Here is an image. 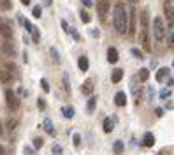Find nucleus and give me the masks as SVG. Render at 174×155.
<instances>
[{"label":"nucleus","mask_w":174,"mask_h":155,"mask_svg":"<svg viewBox=\"0 0 174 155\" xmlns=\"http://www.w3.org/2000/svg\"><path fill=\"white\" fill-rule=\"evenodd\" d=\"M114 28L120 35H125L128 32V12L123 4H116L114 7Z\"/></svg>","instance_id":"obj_1"},{"label":"nucleus","mask_w":174,"mask_h":155,"mask_svg":"<svg viewBox=\"0 0 174 155\" xmlns=\"http://www.w3.org/2000/svg\"><path fill=\"white\" fill-rule=\"evenodd\" d=\"M153 34H155V39L157 41H160L165 35V25H164V19L160 16H155L153 18Z\"/></svg>","instance_id":"obj_2"},{"label":"nucleus","mask_w":174,"mask_h":155,"mask_svg":"<svg viewBox=\"0 0 174 155\" xmlns=\"http://www.w3.org/2000/svg\"><path fill=\"white\" fill-rule=\"evenodd\" d=\"M164 14H165V19L171 27H174V4L171 0H165L164 2Z\"/></svg>","instance_id":"obj_3"},{"label":"nucleus","mask_w":174,"mask_h":155,"mask_svg":"<svg viewBox=\"0 0 174 155\" xmlns=\"http://www.w3.org/2000/svg\"><path fill=\"white\" fill-rule=\"evenodd\" d=\"M5 102H7V106L11 109H18L19 107V99L16 97V94L11 90V88H7V90H5Z\"/></svg>","instance_id":"obj_4"},{"label":"nucleus","mask_w":174,"mask_h":155,"mask_svg":"<svg viewBox=\"0 0 174 155\" xmlns=\"http://www.w3.org/2000/svg\"><path fill=\"white\" fill-rule=\"evenodd\" d=\"M0 34H2L5 39H11L12 37V28H11V23L5 19V18H0Z\"/></svg>","instance_id":"obj_5"},{"label":"nucleus","mask_w":174,"mask_h":155,"mask_svg":"<svg viewBox=\"0 0 174 155\" xmlns=\"http://www.w3.org/2000/svg\"><path fill=\"white\" fill-rule=\"evenodd\" d=\"M136 28H137V12H136V9L132 7V11L128 12V32L130 34H136Z\"/></svg>","instance_id":"obj_6"},{"label":"nucleus","mask_w":174,"mask_h":155,"mask_svg":"<svg viewBox=\"0 0 174 155\" xmlns=\"http://www.w3.org/2000/svg\"><path fill=\"white\" fill-rule=\"evenodd\" d=\"M0 50H2V53H4L5 56H14V55H16V50H14V46H12L11 39H5V41L2 42V46H0Z\"/></svg>","instance_id":"obj_7"},{"label":"nucleus","mask_w":174,"mask_h":155,"mask_svg":"<svg viewBox=\"0 0 174 155\" xmlns=\"http://www.w3.org/2000/svg\"><path fill=\"white\" fill-rule=\"evenodd\" d=\"M97 11H99L100 18H104L107 14V11H109V0H99L97 2Z\"/></svg>","instance_id":"obj_8"},{"label":"nucleus","mask_w":174,"mask_h":155,"mask_svg":"<svg viewBox=\"0 0 174 155\" xmlns=\"http://www.w3.org/2000/svg\"><path fill=\"white\" fill-rule=\"evenodd\" d=\"M113 129H114V118H104L102 120V130L105 132V134L113 132Z\"/></svg>","instance_id":"obj_9"},{"label":"nucleus","mask_w":174,"mask_h":155,"mask_svg":"<svg viewBox=\"0 0 174 155\" xmlns=\"http://www.w3.org/2000/svg\"><path fill=\"white\" fill-rule=\"evenodd\" d=\"M118 58H120V55H118L116 48H109V50H107V62H109V63H116Z\"/></svg>","instance_id":"obj_10"},{"label":"nucleus","mask_w":174,"mask_h":155,"mask_svg":"<svg viewBox=\"0 0 174 155\" xmlns=\"http://www.w3.org/2000/svg\"><path fill=\"white\" fill-rule=\"evenodd\" d=\"M141 44L146 51H151V44H149V39H148V30L142 28V34H141Z\"/></svg>","instance_id":"obj_11"},{"label":"nucleus","mask_w":174,"mask_h":155,"mask_svg":"<svg viewBox=\"0 0 174 155\" xmlns=\"http://www.w3.org/2000/svg\"><path fill=\"white\" fill-rule=\"evenodd\" d=\"M81 92H83L84 95H90V94L93 92V83H92L90 79H86V81L81 85Z\"/></svg>","instance_id":"obj_12"},{"label":"nucleus","mask_w":174,"mask_h":155,"mask_svg":"<svg viewBox=\"0 0 174 155\" xmlns=\"http://www.w3.org/2000/svg\"><path fill=\"white\" fill-rule=\"evenodd\" d=\"M77 65H79V69L84 72V71H88V67H90V62H88V56H79V60H77Z\"/></svg>","instance_id":"obj_13"},{"label":"nucleus","mask_w":174,"mask_h":155,"mask_svg":"<svg viewBox=\"0 0 174 155\" xmlns=\"http://www.w3.org/2000/svg\"><path fill=\"white\" fill-rule=\"evenodd\" d=\"M123 79V71L121 69H114L113 72H111V81L113 83H120Z\"/></svg>","instance_id":"obj_14"},{"label":"nucleus","mask_w":174,"mask_h":155,"mask_svg":"<svg viewBox=\"0 0 174 155\" xmlns=\"http://www.w3.org/2000/svg\"><path fill=\"white\" fill-rule=\"evenodd\" d=\"M114 104H116V106H125V104H127V95H125L123 92H118V94L114 95Z\"/></svg>","instance_id":"obj_15"},{"label":"nucleus","mask_w":174,"mask_h":155,"mask_svg":"<svg viewBox=\"0 0 174 155\" xmlns=\"http://www.w3.org/2000/svg\"><path fill=\"white\" fill-rule=\"evenodd\" d=\"M0 81L2 83H11L12 81V72L11 71H0Z\"/></svg>","instance_id":"obj_16"},{"label":"nucleus","mask_w":174,"mask_h":155,"mask_svg":"<svg viewBox=\"0 0 174 155\" xmlns=\"http://www.w3.org/2000/svg\"><path fill=\"white\" fill-rule=\"evenodd\" d=\"M144 146H153L155 145V136L151 134V132H146V136H144V141H142Z\"/></svg>","instance_id":"obj_17"},{"label":"nucleus","mask_w":174,"mask_h":155,"mask_svg":"<svg viewBox=\"0 0 174 155\" xmlns=\"http://www.w3.org/2000/svg\"><path fill=\"white\" fill-rule=\"evenodd\" d=\"M169 69L167 67H162V69H158V72H157V81H164L167 76H169Z\"/></svg>","instance_id":"obj_18"},{"label":"nucleus","mask_w":174,"mask_h":155,"mask_svg":"<svg viewBox=\"0 0 174 155\" xmlns=\"http://www.w3.org/2000/svg\"><path fill=\"white\" fill-rule=\"evenodd\" d=\"M62 113H63L65 118H72L74 116V107L72 106H63L62 107Z\"/></svg>","instance_id":"obj_19"},{"label":"nucleus","mask_w":174,"mask_h":155,"mask_svg":"<svg viewBox=\"0 0 174 155\" xmlns=\"http://www.w3.org/2000/svg\"><path fill=\"white\" fill-rule=\"evenodd\" d=\"M149 78V71L144 67V69H139V74H137V78L136 79H139V81H146Z\"/></svg>","instance_id":"obj_20"},{"label":"nucleus","mask_w":174,"mask_h":155,"mask_svg":"<svg viewBox=\"0 0 174 155\" xmlns=\"http://www.w3.org/2000/svg\"><path fill=\"white\" fill-rule=\"evenodd\" d=\"M95 106H97V97H90V99H88V104H86V107H88V113H93V111H95Z\"/></svg>","instance_id":"obj_21"},{"label":"nucleus","mask_w":174,"mask_h":155,"mask_svg":"<svg viewBox=\"0 0 174 155\" xmlns=\"http://www.w3.org/2000/svg\"><path fill=\"white\" fill-rule=\"evenodd\" d=\"M130 88H132V95H134L136 99H139V97H141V90H142V86H141V85H130Z\"/></svg>","instance_id":"obj_22"},{"label":"nucleus","mask_w":174,"mask_h":155,"mask_svg":"<svg viewBox=\"0 0 174 155\" xmlns=\"http://www.w3.org/2000/svg\"><path fill=\"white\" fill-rule=\"evenodd\" d=\"M44 129H46V132H48V134H55V129H53V122H51L49 118H46V120H44Z\"/></svg>","instance_id":"obj_23"},{"label":"nucleus","mask_w":174,"mask_h":155,"mask_svg":"<svg viewBox=\"0 0 174 155\" xmlns=\"http://www.w3.org/2000/svg\"><path fill=\"white\" fill-rule=\"evenodd\" d=\"M113 150H114V153H123V150H125L123 141H116V143L113 145Z\"/></svg>","instance_id":"obj_24"},{"label":"nucleus","mask_w":174,"mask_h":155,"mask_svg":"<svg viewBox=\"0 0 174 155\" xmlns=\"http://www.w3.org/2000/svg\"><path fill=\"white\" fill-rule=\"evenodd\" d=\"M130 53H132L137 60H142V58H144V53H142L139 48H132V50H130Z\"/></svg>","instance_id":"obj_25"},{"label":"nucleus","mask_w":174,"mask_h":155,"mask_svg":"<svg viewBox=\"0 0 174 155\" xmlns=\"http://www.w3.org/2000/svg\"><path fill=\"white\" fill-rule=\"evenodd\" d=\"M63 83H65V85H63V86H65V92L71 94V81H69V74H67V72L63 74Z\"/></svg>","instance_id":"obj_26"},{"label":"nucleus","mask_w":174,"mask_h":155,"mask_svg":"<svg viewBox=\"0 0 174 155\" xmlns=\"http://www.w3.org/2000/svg\"><path fill=\"white\" fill-rule=\"evenodd\" d=\"M11 9V0H0V11H9Z\"/></svg>","instance_id":"obj_27"},{"label":"nucleus","mask_w":174,"mask_h":155,"mask_svg":"<svg viewBox=\"0 0 174 155\" xmlns=\"http://www.w3.org/2000/svg\"><path fill=\"white\" fill-rule=\"evenodd\" d=\"M79 14H81V21H83V23H90V19H92V18H90L88 11H84V9H83Z\"/></svg>","instance_id":"obj_28"},{"label":"nucleus","mask_w":174,"mask_h":155,"mask_svg":"<svg viewBox=\"0 0 174 155\" xmlns=\"http://www.w3.org/2000/svg\"><path fill=\"white\" fill-rule=\"evenodd\" d=\"M5 127H7V130H14L16 127H18V120H7V123H5Z\"/></svg>","instance_id":"obj_29"},{"label":"nucleus","mask_w":174,"mask_h":155,"mask_svg":"<svg viewBox=\"0 0 174 155\" xmlns=\"http://www.w3.org/2000/svg\"><path fill=\"white\" fill-rule=\"evenodd\" d=\"M32 14H34V18H40V16H42V9H40V6H35V7L32 9Z\"/></svg>","instance_id":"obj_30"},{"label":"nucleus","mask_w":174,"mask_h":155,"mask_svg":"<svg viewBox=\"0 0 174 155\" xmlns=\"http://www.w3.org/2000/svg\"><path fill=\"white\" fill-rule=\"evenodd\" d=\"M32 39H34V42H39V39H40V34H39L37 27H34V30H32Z\"/></svg>","instance_id":"obj_31"},{"label":"nucleus","mask_w":174,"mask_h":155,"mask_svg":"<svg viewBox=\"0 0 174 155\" xmlns=\"http://www.w3.org/2000/svg\"><path fill=\"white\" fill-rule=\"evenodd\" d=\"M72 145H74L76 148L81 145V136H79V134H72Z\"/></svg>","instance_id":"obj_32"},{"label":"nucleus","mask_w":174,"mask_h":155,"mask_svg":"<svg viewBox=\"0 0 174 155\" xmlns=\"http://www.w3.org/2000/svg\"><path fill=\"white\" fill-rule=\"evenodd\" d=\"M40 86H42V90H44V92H49V83H48V79L42 78L40 79Z\"/></svg>","instance_id":"obj_33"},{"label":"nucleus","mask_w":174,"mask_h":155,"mask_svg":"<svg viewBox=\"0 0 174 155\" xmlns=\"http://www.w3.org/2000/svg\"><path fill=\"white\" fill-rule=\"evenodd\" d=\"M23 25H25V28H27V32H30L32 34V30H34V25L30 23L28 19H23Z\"/></svg>","instance_id":"obj_34"},{"label":"nucleus","mask_w":174,"mask_h":155,"mask_svg":"<svg viewBox=\"0 0 174 155\" xmlns=\"http://www.w3.org/2000/svg\"><path fill=\"white\" fill-rule=\"evenodd\" d=\"M49 51H51V56H53V60H55V62L58 63V62H60V56H58V51H56L55 48H51Z\"/></svg>","instance_id":"obj_35"},{"label":"nucleus","mask_w":174,"mask_h":155,"mask_svg":"<svg viewBox=\"0 0 174 155\" xmlns=\"http://www.w3.org/2000/svg\"><path fill=\"white\" fill-rule=\"evenodd\" d=\"M62 153H63L62 146H60V145H55V146H53V155H62Z\"/></svg>","instance_id":"obj_36"},{"label":"nucleus","mask_w":174,"mask_h":155,"mask_svg":"<svg viewBox=\"0 0 174 155\" xmlns=\"http://www.w3.org/2000/svg\"><path fill=\"white\" fill-rule=\"evenodd\" d=\"M42 143H44V141H42V138H35L34 139V148H40Z\"/></svg>","instance_id":"obj_37"},{"label":"nucleus","mask_w":174,"mask_h":155,"mask_svg":"<svg viewBox=\"0 0 174 155\" xmlns=\"http://www.w3.org/2000/svg\"><path fill=\"white\" fill-rule=\"evenodd\" d=\"M171 95V92L167 90V88H165V90H160V99H167Z\"/></svg>","instance_id":"obj_38"},{"label":"nucleus","mask_w":174,"mask_h":155,"mask_svg":"<svg viewBox=\"0 0 174 155\" xmlns=\"http://www.w3.org/2000/svg\"><path fill=\"white\" fill-rule=\"evenodd\" d=\"M62 28L65 32H71V28H69V25H67V21H65V19H62Z\"/></svg>","instance_id":"obj_39"},{"label":"nucleus","mask_w":174,"mask_h":155,"mask_svg":"<svg viewBox=\"0 0 174 155\" xmlns=\"http://www.w3.org/2000/svg\"><path fill=\"white\" fill-rule=\"evenodd\" d=\"M81 2H83V6H84V7H92V6H93L92 0H81Z\"/></svg>","instance_id":"obj_40"},{"label":"nucleus","mask_w":174,"mask_h":155,"mask_svg":"<svg viewBox=\"0 0 174 155\" xmlns=\"http://www.w3.org/2000/svg\"><path fill=\"white\" fill-rule=\"evenodd\" d=\"M37 104H39V107H40V109H44V107H46V102L42 101V99H39V101H37Z\"/></svg>","instance_id":"obj_41"},{"label":"nucleus","mask_w":174,"mask_h":155,"mask_svg":"<svg viewBox=\"0 0 174 155\" xmlns=\"http://www.w3.org/2000/svg\"><path fill=\"white\" fill-rule=\"evenodd\" d=\"M155 115H157V116H162V115H164V109H162V107H157V109H155Z\"/></svg>","instance_id":"obj_42"},{"label":"nucleus","mask_w":174,"mask_h":155,"mask_svg":"<svg viewBox=\"0 0 174 155\" xmlns=\"http://www.w3.org/2000/svg\"><path fill=\"white\" fill-rule=\"evenodd\" d=\"M71 34H72V37H74L76 41H79V34H77L76 30H71Z\"/></svg>","instance_id":"obj_43"},{"label":"nucleus","mask_w":174,"mask_h":155,"mask_svg":"<svg viewBox=\"0 0 174 155\" xmlns=\"http://www.w3.org/2000/svg\"><path fill=\"white\" fill-rule=\"evenodd\" d=\"M0 155H5V148L2 145H0Z\"/></svg>","instance_id":"obj_44"},{"label":"nucleus","mask_w":174,"mask_h":155,"mask_svg":"<svg viewBox=\"0 0 174 155\" xmlns=\"http://www.w3.org/2000/svg\"><path fill=\"white\" fill-rule=\"evenodd\" d=\"M21 4H23V6H28V4H30V0H21Z\"/></svg>","instance_id":"obj_45"},{"label":"nucleus","mask_w":174,"mask_h":155,"mask_svg":"<svg viewBox=\"0 0 174 155\" xmlns=\"http://www.w3.org/2000/svg\"><path fill=\"white\" fill-rule=\"evenodd\" d=\"M169 41H171V42H172V44H174V32H172V34H171V37H169Z\"/></svg>","instance_id":"obj_46"},{"label":"nucleus","mask_w":174,"mask_h":155,"mask_svg":"<svg viewBox=\"0 0 174 155\" xmlns=\"http://www.w3.org/2000/svg\"><path fill=\"white\" fill-rule=\"evenodd\" d=\"M53 4V0H46V6H51Z\"/></svg>","instance_id":"obj_47"},{"label":"nucleus","mask_w":174,"mask_h":155,"mask_svg":"<svg viewBox=\"0 0 174 155\" xmlns=\"http://www.w3.org/2000/svg\"><path fill=\"white\" fill-rule=\"evenodd\" d=\"M128 2H130V4H137V2H139V0H128Z\"/></svg>","instance_id":"obj_48"},{"label":"nucleus","mask_w":174,"mask_h":155,"mask_svg":"<svg viewBox=\"0 0 174 155\" xmlns=\"http://www.w3.org/2000/svg\"><path fill=\"white\" fill-rule=\"evenodd\" d=\"M172 67H174V62H172Z\"/></svg>","instance_id":"obj_49"},{"label":"nucleus","mask_w":174,"mask_h":155,"mask_svg":"<svg viewBox=\"0 0 174 155\" xmlns=\"http://www.w3.org/2000/svg\"><path fill=\"white\" fill-rule=\"evenodd\" d=\"M97 2H99V0H97Z\"/></svg>","instance_id":"obj_50"}]
</instances>
